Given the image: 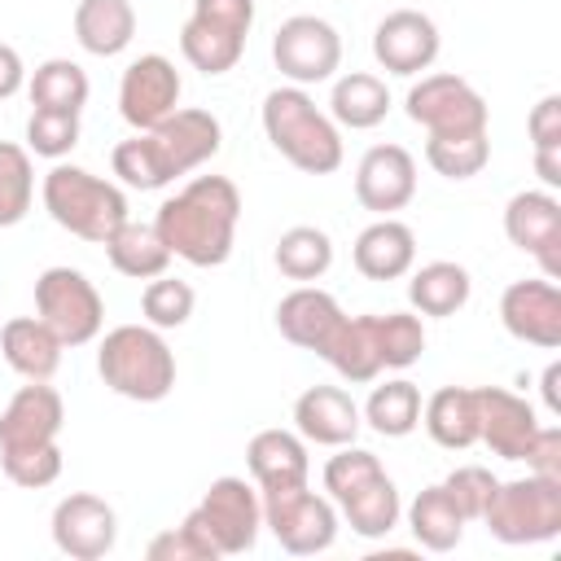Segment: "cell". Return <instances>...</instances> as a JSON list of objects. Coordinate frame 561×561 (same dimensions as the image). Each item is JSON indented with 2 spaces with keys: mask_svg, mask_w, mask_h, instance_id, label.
I'll list each match as a JSON object with an SVG mask.
<instances>
[{
  "mask_svg": "<svg viewBox=\"0 0 561 561\" xmlns=\"http://www.w3.org/2000/svg\"><path fill=\"white\" fill-rule=\"evenodd\" d=\"M241 224V188L228 175H197L175 197H167L153 215V228L171 259L193 267L228 263Z\"/></svg>",
  "mask_w": 561,
  "mask_h": 561,
  "instance_id": "1",
  "label": "cell"
},
{
  "mask_svg": "<svg viewBox=\"0 0 561 561\" xmlns=\"http://www.w3.org/2000/svg\"><path fill=\"white\" fill-rule=\"evenodd\" d=\"M219 145H224V127L210 110H175L158 127L118 140L110 153V167L127 188L153 193V188H167L171 180L197 171L202 162H210L219 153Z\"/></svg>",
  "mask_w": 561,
  "mask_h": 561,
  "instance_id": "2",
  "label": "cell"
},
{
  "mask_svg": "<svg viewBox=\"0 0 561 561\" xmlns=\"http://www.w3.org/2000/svg\"><path fill=\"white\" fill-rule=\"evenodd\" d=\"M263 131L272 149L307 171V175H333L342 167V131L337 123L307 96V88H272L263 96Z\"/></svg>",
  "mask_w": 561,
  "mask_h": 561,
  "instance_id": "3",
  "label": "cell"
},
{
  "mask_svg": "<svg viewBox=\"0 0 561 561\" xmlns=\"http://www.w3.org/2000/svg\"><path fill=\"white\" fill-rule=\"evenodd\" d=\"M96 373L131 403H162L175 390V351L153 324H118L96 346Z\"/></svg>",
  "mask_w": 561,
  "mask_h": 561,
  "instance_id": "4",
  "label": "cell"
},
{
  "mask_svg": "<svg viewBox=\"0 0 561 561\" xmlns=\"http://www.w3.org/2000/svg\"><path fill=\"white\" fill-rule=\"evenodd\" d=\"M44 210L53 215L57 228H66L79 241H105L127 215V193L101 175H92L88 167L75 162H53V171L39 184Z\"/></svg>",
  "mask_w": 561,
  "mask_h": 561,
  "instance_id": "5",
  "label": "cell"
},
{
  "mask_svg": "<svg viewBox=\"0 0 561 561\" xmlns=\"http://www.w3.org/2000/svg\"><path fill=\"white\" fill-rule=\"evenodd\" d=\"M500 543H548L561 535V482L557 478H513L495 482L482 517H478Z\"/></svg>",
  "mask_w": 561,
  "mask_h": 561,
  "instance_id": "6",
  "label": "cell"
},
{
  "mask_svg": "<svg viewBox=\"0 0 561 561\" xmlns=\"http://www.w3.org/2000/svg\"><path fill=\"white\" fill-rule=\"evenodd\" d=\"M254 26V0H193L188 22L180 26V53L202 75H228Z\"/></svg>",
  "mask_w": 561,
  "mask_h": 561,
  "instance_id": "7",
  "label": "cell"
},
{
  "mask_svg": "<svg viewBox=\"0 0 561 561\" xmlns=\"http://www.w3.org/2000/svg\"><path fill=\"white\" fill-rule=\"evenodd\" d=\"M35 316L61 346H88L105 329V298L79 267H44L35 276Z\"/></svg>",
  "mask_w": 561,
  "mask_h": 561,
  "instance_id": "8",
  "label": "cell"
},
{
  "mask_svg": "<svg viewBox=\"0 0 561 561\" xmlns=\"http://www.w3.org/2000/svg\"><path fill=\"white\" fill-rule=\"evenodd\" d=\"M188 522L210 539V548L219 557H241L259 543L263 530V495L259 486H250L245 478H215L206 486V495L197 500V508L188 513Z\"/></svg>",
  "mask_w": 561,
  "mask_h": 561,
  "instance_id": "9",
  "label": "cell"
},
{
  "mask_svg": "<svg viewBox=\"0 0 561 561\" xmlns=\"http://www.w3.org/2000/svg\"><path fill=\"white\" fill-rule=\"evenodd\" d=\"M403 110L430 136H469V131H486L491 123L482 92L460 75H421L408 88Z\"/></svg>",
  "mask_w": 561,
  "mask_h": 561,
  "instance_id": "10",
  "label": "cell"
},
{
  "mask_svg": "<svg viewBox=\"0 0 561 561\" xmlns=\"http://www.w3.org/2000/svg\"><path fill=\"white\" fill-rule=\"evenodd\" d=\"M263 526L276 535V543L294 557H316L333 548L337 539V508L333 500L316 495L311 486H289L263 495Z\"/></svg>",
  "mask_w": 561,
  "mask_h": 561,
  "instance_id": "11",
  "label": "cell"
},
{
  "mask_svg": "<svg viewBox=\"0 0 561 561\" xmlns=\"http://www.w3.org/2000/svg\"><path fill=\"white\" fill-rule=\"evenodd\" d=\"M272 61L298 88L324 83L342 66V35L333 31V22H324L316 13H294L272 35Z\"/></svg>",
  "mask_w": 561,
  "mask_h": 561,
  "instance_id": "12",
  "label": "cell"
},
{
  "mask_svg": "<svg viewBox=\"0 0 561 561\" xmlns=\"http://www.w3.org/2000/svg\"><path fill=\"white\" fill-rule=\"evenodd\" d=\"M180 70L162 53H140L118 79V114L131 131H149L180 110Z\"/></svg>",
  "mask_w": 561,
  "mask_h": 561,
  "instance_id": "13",
  "label": "cell"
},
{
  "mask_svg": "<svg viewBox=\"0 0 561 561\" xmlns=\"http://www.w3.org/2000/svg\"><path fill=\"white\" fill-rule=\"evenodd\" d=\"M504 237L526 250L548 280H561V202L552 188H522L504 206Z\"/></svg>",
  "mask_w": 561,
  "mask_h": 561,
  "instance_id": "14",
  "label": "cell"
},
{
  "mask_svg": "<svg viewBox=\"0 0 561 561\" xmlns=\"http://www.w3.org/2000/svg\"><path fill=\"white\" fill-rule=\"evenodd\" d=\"M438 48H443V35H438L434 18L421 9H394L373 31V57L386 75L412 79L438 61Z\"/></svg>",
  "mask_w": 561,
  "mask_h": 561,
  "instance_id": "15",
  "label": "cell"
},
{
  "mask_svg": "<svg viewBox=\"0 0 561 561\" xmlns=\"http://www.w3.org/2000/svg\"><path fill=\"white\" fill-rule=\"evenodd\" d=\"M500 324L508 329V337L539 346V351H557L561 346V289L548 276H526L513 280L500 294Z\"/></svg>",
  "mask_w": 561,
  "mask_h": 561,
  "instance_id": "16",
  "label": "cell"
},
{
  "mask_svg": "<svg viewBox=\"0 0 561 561\" xmlns=\"http://www.w3.org/2000/svg\"><path fill=\"white\" fill-rule=\"evenodd\" d=\"M48 530H53L57 552H66L75 561H101L118 539V517L101 495L70 491V495L57 500Z\"/></svg>",
  "mask_w": 561,
  "mask_h": 561,
  "instance_id": "17",
  "label": "cell"
},
{
  "mask_svg": "<svg viewBox=\"0 0 561 561\" xmlns=\"http://www.w3.org/2000/svg\"><path fill=\"white\" fill-rule=\"evenodd\" d=\"M61 421H66L61 394L48 381H26L9 399V408L0 412V456H9V451H35V447L57 443Z\"/></svg>",
  "mask_w": 561,
  "mask_h": 561,
  "instance_id": "18",
  "label": "cell"
},
{
  "mask_svg": "<svg viewBox=\"0 0 561 561\" xmlns=\"http://www.w3.org/2000/svg\"><path fill=\"white\" fill-rule=\"evenodd\" d=\"M355 197L373 215H394L416 197V158L403 145H373L355 167Z\"/></svg>",
  "mask_w": 561,
  "mask_h": 561,
  "instance_id": "19",
  "label": "cell"
},
{
  "mask_svg": "<svg viewBox=\"0 0 561 561\" xmlns=\"http://www.w3.org/2000/svg\"><path fill=\"white\" fill-rule=\"evenodd\" d=\"M535 430H539V416L522 394H513L504 386H482L478 390V443H486L491 456L522 460Z\"/></svg>",
  "mask_w": 561,
  "mask_h": 561,
  "instance_id": "20",
  "label": "cell"
},
{
  "mask_svg": "<svg viewBox=\"0 0 561 561\" xmlns=\"http://www.w3.org/2000/svg\"><path fill=\"white\" fill-rule=\"evenodd\" d=\"M245 469L259 486V495L272 491H289V486H307L311 478V460H307V438L298 430H259L245 443Z\"/></svg>",
  "mask_w": 561,
  "mask_h": 561,
  "instance_id": "21",
  "label": "cell"
},
{
  "mask_svg": "<svg viewBox=\"0 0 561 561\" xmlns=\"http://www.w3.org/2000/svg\"><path fill=\"white\" fill-rule=\"evenodd\" d=\"M359 425H364L359 403H355L351 390H342V386H307V390L294 399V430H298L307 443L346 447V443H355Z\"/></svg>",
  "mask_w": 561,
  "mask_h": 561,
  "instance_id": "22",
  "label": "cell"
},
{
  "mask_svg": "<svg viewBox=\"0 0 561 561\" xmlns=\"http://www.w3.org/2000/svg\"><path fill=\"white\" fill-rule=\"evenodd\" d=\"M351 263H355V272L368 276V280H399V276H408V272L416 267V232H412L403 219L381 215V219H373V224L355 237Z\"/></svg>",
  "mask_w": 561,
  "mask_h": 561,
  "instance_id": "23",
  "label": "cell"
},
{
  "mask_svg": "<svg viewBox=\"0 0 561 561\" xmlns=\"http://www.w3.org/2000/svg\"><path fill=\"white\" fill-rule=\"evenodd\" d=\"M342 316L346 311L337 307V298L329 289H320V285H298V289H289L276 302V329H280V337L294 342V346H302V351H316V355L329 346V337L342 324Z\"/></svg>",
  "mask_w": 561,
  "mask_h": 561,
  "instance_id": "24",
  "label": "cell"
},
{
  "mask_svg": "<svg viewBox=\"0 0 561 561\" xmlns=\"http://www.w3.org/2000/svg\"><path fill=\"white\" fill-rule=\"evenodd\" d=\"M61 337L39 316H13L0 324V355L26 381H53L61 368Z\"/></svg>",
  "mask_w": 561,
  "mask_h": 561,
  "instance_id": "25",
  "label": "cell"
},
{
  "mask_svg": "<svg viewBox=\"0 0 561 561\" xmlns=\"http://www.w3.org/2000/svg\"><path fill=\"white\" fill-rule=\"evenodd\" d=\"M421 425L447 451L473 447L478 443V390H469V386H443V390H434L421 403Z\"/></svg>",
  "mask_w": 561,
  "mask_h": 561,
  "instance_id": "26",
  "label": "cell"
},
{
  "mask_svg": "<svg viewBox=\"0 0 561 561\" xmlns=\"http://www.w3.org/2000/svg\"><path fill=\"white\" fill-rule=\"evenodd\" d=\"M75 39L92 57H118L136 39L131 0H79L75 4Z\"/></svg>",
  "mask_w": 561,
  "mask_h": 561,
  "instance_id": "27",
  "label": "cell"
},
{
  "mask_svg": "<svg viewBox=\"0 0 561 561\" xmlns=\"http://www.w3.org/2000/svg\"><path fill=\"white\" fill-rule=\"evenodd\" d=\"M320 359H329V368L342 381H373L381 373V351H377V316H342V324L333 329L329 346L320 351Z\"/></svg>",
  "mask_w": 561,
  "mask_h": 561,
  "instance_id": "28",
  "label": "cell"
},
{
  "mask_svg": "<svg viewBox=\"0 0 561 561\" xmlns=\"http://www.w3.org/2000/svg\"><path fill=\"white\" fill-rule=\"evenodd\" d=\"M105 259L114 272L131 276V280H153L171 267V250L162 245L158 228L153 224H136V219H123L105 241Z\"/></svg>",
  "mask_w": 561,
  "mask_h": 561,
  "instance_id": "29",
  "label": "cell"
},
{
  "mask_svg": "<svg viewBox=\"0 0 561 561\" xmlns=\"http://www.w3.org/2000/svg\"><path fill=\"white\" fill-rule=\"evenodd\" d=\"M390 114V88L386 79L368 70H346L329 92V118L351 131H368Z\"/></svg>",
  "mask_w": 561,
  "mask_h": 561,
  "instance_id": "30",
  "label": "cell"
},
{
  "mask_svg": "<svg viewBox=\"0 0 561 561\" xmlns=\"http://www.w3.org/2000/svg\"><path fill=\"white\" fill-rule=\"evenodd\" d=\"M473 294V280L460 263L451 259H434V263H421L408 280V302L416 316H456Z\"/></svg>",
  "mask_w": 561,
  "mask_h": 561,
  "instance_id": "31",
  "label": "cell"
},
{
  "mask_svg": "<svg viewBox=\"0 0 561 561\" xmlns=\"http://www.w3.org/2000/svg\"><path fill=\"white\" fill-rule=\"evenodd\" d=\"M337 508H342L346 526H351L359 539H386V535L399 526V517H403L399 486H394V478H390L386 469H381L377 478H368L359 491H351L346 500H337Z\"/></svg>",
  "mask_w": 561,
  "mask_h": 561,
  "instance_id": "32",
  "label": "cell"
},
{
  "mask_svg": "<svg viewBox=\"0 0 561 561\" xmlns=\"http://www.w3.org/2000/svg\"><path fill=\"white\" fill-rule=\"evenodd\" d=\"M465 526L469 522L460 517V508L451 504V495L443 491V482L416 491V500L408 504V530L430 552H451L465 539Z\"/></svg>",
  "mask_w": 561,
  "mask_h": 561,
  "instance_id": "33",
  "label": "cell"
},
{
  "mask_svg": "<svg viewBox=\"0 0 561 561\" xmlns=\"http://www.w3.org/2000/svg\"><path fill=\"white\" fill-rule=\"evenodd\" d=\"M26 92H31V110H66V114H79L88 105V70L70 57H48L35 66V75L26 79Z\"/></svg>",
  "mask_w": 561,
  "mask_h": 561,
  "instance_id": "34",
  "label": "cell"
},
{
  "mask_svg": "<svg viewBox=\"0 0 561 561\" xmlns=\"http://www.w3.org/2000/svg\"><path fill=\"white\" fill-rule=\"evenodd\" d=\"M272 259H276V272H280V276L311 285V280H320V276L333 267V241H329V232L316 228V224H294V228L280 232Z\"/></svg>",
  "mask_w": 561,
  "mask_h": 561,
  "instance_id": "35",
  "label": "cell"
},
{
  "mask_svg": "<svg viewBox=\"0 0 561 561\" xmlns=\"http://www.w3.org/2000/svg\"><path fill=\"white\" fill-rule=\"evenodd\" d=\"M359 416L381 434V438H408L421 425V390L408 377H394L386 386H373L368 403L359 408Z\"/></svg>",
  "mask_w": 561,
  "mask_h": 561,
  "instance_id": "36",
  "label": "cell"
},
{
  "mask_svg": "<svg viewBox=\"0 0 561 561\" xmlns=\"http://www.w3.org/2000/svg\"><path fill=\"white\" fill-rule=\"evenodd\" d=\"M35 202V167H31V149L0 140V228H13L31 215Z\"/></svg>",
  "mask_w": 561,
  "mask_h": 561,
  "instance_id": "37",
  "label": "cell"
},
{
  "mask_svg": "<svg viewBox=\"0 0 561 561\" xmlns=\"http://www.w3.org/2000/svg\"><path fill=\"white\" fill-rule=\"evenodd\" d=\"M425 162H430L443 180H473V175L491 162V140H486V131H469V136H430V140H425Z\"/></svg>",
  "mask_w": 561,
  "mask_h": 561,
  "instance_id": "38",
  "label": "cell"
},
{
  "mask_svg": "<svg viewBox=\"0 0 561 561\" xmlns=\"http://www.w3.org/2000/svg\"><path fill=\"white\" fill-rule=\"evenodd\" d=\"M193 307H197L193 285L180 280V276H167V272L153 276V280L145 285V294H140L145 324H153V329H180V324H188Z\"/></svg>",
  "mask_w": 561,
  "mask_h": 561,
  "instance_id": "39",
  "label": "cell"
},
{
  "mask_svg": "<svg viewBox=\"0 0 561 561\" xmlns=\"http://www.w3.org/2000/svg\"><path fill=\"white\" fill-rule=\"evenodd\" d=\"M377 351L381 368H412L425 355V324L412 311H386L377 316Z\"/></svg>",
  "mask_w": 561,
  "mask_h": 561,
  "instance_id": "40",
  "label": "cell"
},
{
  "mask_svg": "<svg viewBox=\"0 0 561 561\" xmlns=\"http://www.w3.org/2000/svg\"><path fill=\"white\" fill-rule=\"evenodd\" d=\"M75 145H79V114H66V110H31V118H26V149L35 158L61 162Z\"/></svg>",
  "mask_w": 561,
  "mask_h": 561,
  "instance_id": "41",
  "label": "cell"
},
{
  "mask_svg": "<svg viewBox=\"0 0 561 561\" xmlns=\"http://www.w3.org/2000/svg\"><path fill=\"white\" fill-rule=\"evenodd\" d=\"M381 473V460L368 451V447H355V443H346V447H337V456H329V465H324V491H329V500L337 504V500H346L351 491H359L368 478H377Z\"/></svg>",
  "mask_w": 561,
  "mask_h": 561,
  "instance_id": "42",
  "label": "cell"
},
{
  "mask_svg": "<svg viewBox=\"0 0 561 561\" xmlns=\"http://www.w3.org/2000/svg\"><path fill=\"white\" fill-rule=\"evenodd\" d=\"M0 469L13 486L44 491L61 478V447L48 443V447H35V451H9V456H0Z\"/></svg>",
  "mask_w": 561,
  "mask_h": 561,
  "instance_id": "43",
  "label": "cell"
},
{
  "mask_svg": "<svg viewBox=\"0 0 561 561\" xmlns=\"http://www.w3.org/2000/svg\"><path fill=\"white\" fill-rule=\"evenodd\" d=\"M495 482L500 478L486 465H460V469H451L443 478V491L451 495V504L460 508L465 522H478L482 508H486V500H491V491H495Z\"/></svg>",
  "mask_w": 561,
  "mask_h": 561,
  "instance_id": "44",
  "label": "cell"
},
{
  "mask_svg": "<svg viewBox=\"0 0 561 561\" xmlns=\"http://www.w3.org/2000/svg\"><path fill=\"white\" fill-rule=\"evenodd\" d=\"M145 552H149V561H215V557H219V552L210 548V539H206L188 517H184L180 526L153 535Z\"/></svg>",
  "mask_w": 561,
  "mask_h": 561,
  "instance_id": "45",
  "label": "cell"
},
{
  "mask_svg": "<svg viewBox=\"0 0 561 561\" xmlns=\"http://www.w3.org/2000/svg\"><path fill=\"white\" fill-rule=\"evenodd\" d=\"M522 460H526L530 473H539V478H557V482H561V425H539Z\"/></svg>",
  "mask_w": 561,
  "mask_h": 561,
  "instance_id": "46",
  "label": "cell"
},
{
  "mask_svg": "<svg viewBox=\"0 0 561 561\" xmlns=\"http://www.w3.org/2000/svg\"><path fill=\"white\" fill-rule=\"evenodd\" d=\"M526 131H530V145H535V149H561V96H557V92H548V96L530 110Z\"/></svg>",
  "mask_w": 561,
  "mask_h": 561,
  "instance_id": "47",
  "label": "cell"
},
{
  "mask_svg": "<svg viewBox=\"0 0 561 561\" xmlns=\"http://www.w3.org/2000/svg\"><path fill=\"white\" fill-rule=\"evenodd\" d=\"M22 88H26V66H22L18 48L13 44H0V101L18 96Z\"/></svg>",
  "mask_w": 561,
  "mask_h": 561,
  "instance_id": "48",
  "label": "cell"
},
{
  "mask_svg": "<svg viewBox=\"0 0 561 561\" xmlns=\"http://www.w3.org/2000/svg\"><path fill=\"white\" fill-rule=\"evenodd\" d=\"M535 171L548 188H561V149H535Z\"/></svg>",
  "mask_w": 561,
  "mask_h": 561,
  "instance_id": "49",
  "label": "cell"
},
{
  "mask_svg": "<svg viewBox=\"0 0 561 561\" xmlns=\"http://www.w3.org/2000/svg\"><path fill=\"white\" fill-rule=\"evenodd\" d=\"M557 381H561V364L552 359V364L543 368V381H539V390H543V403H548V412H552V416L561 412V394H557Z\"/></svg>",
  "mask_w": 561,
  "mask_h": 561,
  "instance_id": "50",
  "label": "cell"
}]
</instances>
